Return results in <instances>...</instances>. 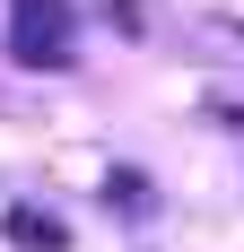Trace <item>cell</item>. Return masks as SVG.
<instances>
[{
	"label": "cell",
	"instance_id": "obj_1",
	"mask_svg": "<svg viewBox=\"0 0 244 252\" xmlns=\"http://www.w3.org/2000/svg\"><path fill=\"white\" fill-rule=\"evenodd\" d=\"M79 18L70 0H9V61L18 70H70Z\"/></svg>",
	"mask_w": 244,
	"mask_h": 252
},
{
	"label": "cell",
	"instance_id": "obj_2",
	"mask_svg": "<svg viewBox=\"0 0 244 252\" xmlns=\"http://www.w3.org/2000/svg\"><path fill=\"white\" fill-rule=\"evenodd\" d=\"M0 235H9L18 252H70V226H61L52 209H35V200H9V209H0Z\"/></svg>",
	"mask_w": 244,
	"mask_h": 252
},
{
	"label": "cell",
	"instance_id": "obj_3",
	"mask_svg": "<svg viewBox=\"0 0 244 252\" xmlns=\"http://www.w3.org/2000/svg\"><path fill=\"white\" fill-rule=\"evenodd\" d=\"M105 209H122V218H148V183L114 165V174H105Z\"/></svg>",
	"mask_w": 244,
	"mask_h": 252
},
{
	"label": "cell",
	"instance_id": "obj_4",
	"mask_svg": "<svg viewBox=\"0 0 244 252\" xmlns=\"http://www.w3.org/2000/svg\"><path fill=\"white\" fill-rule=\"evenodd\" d=\"M218 122H227V130H236V148H244V113H236V104H227V113H218Z\"/></svg>",
	"mask_w": 244,
	"mask_h": 252
}]
</instances>
